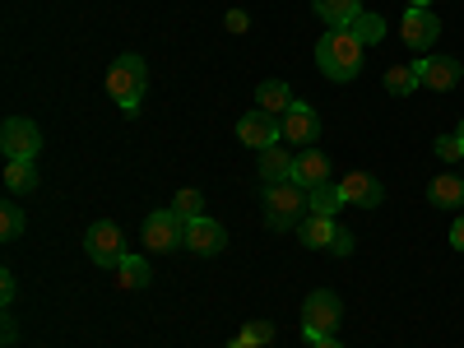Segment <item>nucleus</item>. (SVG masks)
Masks as SVG:
<instances>
[{
	"label": "nucleus",
	"instance_id": "nucleus-8",
	"mask_svg": "<svg viewBox=\"0 0 464 348\" xmlns=\"http://www.w3.org/2000/svg\"><path fill=\"white\" fill-rule=\"evenodd\" d=\"M237 140L246 144V149H256V153H265V149H275L279 140H284V126H279V116H269V111H246L242 121H237Z\"/></svg>",
	"mask_w": 464,
	"mask_h": 348
},
{
	"label": "nucleus",
	"instance_id": "nucleus-26",
	"mask_svg": "<svg viewBox=\"0 0 464 348\" xmlns=\"http://www.w3.org/2000/svg\"><path fill=\"white\" fill-rule=\"evenodd\" d=\"M246 348H269L275 343V325L269 321H251V325H242V334H237Z\"/></svg>",
	"mask_w": 464,
	"mask_h": 348
},
{
	"label": "nucleus",
	"instance_id": "nucleus-2",
	"mask_svg": "<svg viewBox=\"0 0 464 348\" xmlns=\"http://www.w3.org/2000/svg\"><path fill=\"white\" fill-rule=\"evenodd\" d=\"M107 93L121 102V111L126 116H135L140 111V102H144V84H149V65H144V56H135V52H126V56H116L111 65H107Z\"/></svg>",
	"mask_w": 464,
	"mask_h": 348
},
{
	"label": "nucleus",
	"instance_id": "nucleus-3",
	"mask_svg": "<svg viewBox=\"0 0 464 348\" xmlns=\"http://www.w3.org/2000/svg\"><path fill=\"white\" fill-rule=\"evenodd\" d=\"M260 205H265V223L284 232V227H297L306 214H312V205H306V190L297 181H275L260 190Z\"/></svg>",
	"mask_w": 464,
	"mask_h": 348
},
{
	"label": "nucleus",
	"instance_id": "nucleus-10",
	"mask_svg": "<svg viewBox=\"0 0 464 348\" xmlns=\"http://www.w3.org/2000/svg\"><path fill=\"white\" fill-rule=\"evenodd\" d=\"M279 126H284V140L297 144V149H316V140H321V116H316V107H306V102H293Z\"/></svg>",
	"mask_w": 464,
	"mask_h": 348
},
{
	"label": "nucleus",
	"instance_id": "nucleus-9",
	"mask_svg": "<svg viewBox=\"0 0 464 348\" xmlns=\"http://www.w3.org/2000/svg\"><path fill=\"white\" fill-rule=\"evenodd\" d=\"M413 70H418V89H432V93L455 89L459 74H464V65H459L455 56H418Z\"/></svg>",
	"mask_w": 464,
	"mask_h": 348
},
{
	"label": "nucleus",
	"instance_id": "nucleus-31",
	"mask_svg": "<svg viewBox=\"0 0 464 348\" xmlns=\"http://www.w3.org/2000/svg\"><path fill=\"white\" fill-rule=\"evenodd\" d=\"M14 293H19V284H14V275H10V269H5V275H0V302H14Z\"/></svg>",
	"mask_w": 464,
	"mask_h": 348
},
{
	"label": "nucleus",
	"instance_id": "nucleus-1",
	"mask_svg": "<svg viewBox=\"0 0 464 348\" xmlns=\"http://www.w3.org/2000/svg\"><path fill=\"white\" fill-rule=\"evenodd\" d=\"M316 65H321L325 80H334V84L358 80V74H362V43L348 28H330L316 43Z\"/></svg>",
	"mask_w": 464,
	"mask_h": 348
},
{
	"label": "nucleus",
	"instance_id": "nucleus-4",
	"mask_svg": "<svg viewBox=\"0 0 464 348\" xmlns=\"http://www.w3.org/2000/svg\"><path fill=\"white\" fill-rule=\"evenodd\" d=\"M343 321V302L330 293V288H316L312 297L302 302V334L306 339H321V334H334Z\"/></svg>",
	"mask_w": 464,
	"mask_h": 348
},
{
	"label": "nucleus",
	"instance_id": "nucleus-30",
	"mask_svg": "<svg viewBox=\"0 0 464 348\" xmlns=\"http://www.w3.org/2000/svg\"><path fill=\"white\" fill-rule=\"evenodd\" d=\"M223 24H227V33H246V28H251V14H246V10H227Z\"/></svg>",
	"mask_w": 464,
	"mask_h": 348
},
{
	"label": "nucleus",
	"instance_id": "nucleus-5",
	"mask_svg": "<svg viewBox=\"0 0 464 348\" xmlns=\"http://www.w3.org/2000/svg\"><path fill=\"white\" fill-rule=\"evenodd\" d=\"M84 251H89V260H93V265L116 269V265L126 260V232L116 227L111 218H98V223L84 232Z\"/></svg>",
	"mask_w": 464,
	"mask_h": 348
},
{
	"label": "nucleus",
	"instance_id": "nucleus-20",
	"mask_svg": "<svg viewBox=\"0 0 464 348\" xmlns=\"http://www.w3.org/2000/svg\"><path fill=\"white\" fill-rule=\"evenodd\" d=\"M111 275H116V288H149V265L135 251H126V260L116 265Z\"/></svg>",
	"mask_w": 464,
	"mask_h": 348
},
{
	"label": "nucleus",
	"instance_id": "nucleus-18",
	"mask_svg": "<svg viewBox=\"0 0 464 348\" xmlns=\"http://www.w3.org/2000/svg\"><path fill=\"white\" fill-rule=\"evenodd\" d=\"M297 98H293V89L284 84V80H265L260 89H256V107L260 111H269V116H279V121H284V116H288V107H293Z\"/></svg>",
	"mask_w": 464,
	"mask_h": 348
},
{
	"label": "nucleus",
	"instance_id": "nucleus-7",
	"mask_svg": "<svg viewBox=\"0 0 464 348\" xmlns=\"http://www.w3.org/2000/svg\"><path fill=\"white\" fill-rule=\"evenodd\" d=\"M144 246L149 251H177V246H186V218L177 214V209H153L149 218H144Z\"/></svg>",
	"mask_w": 464,
	"mask_h": 348
},
{
	"label": "nucleus",
	"instance_id": "nucleus-17",
	"mask_svg": "<svg viewBox=\"0 0 464 348\" xmlns=\"http://www.w3.org/2000/svg\"><path fill=\"white\" fill-rule=\"evenodd\" d=\"M428 200H432L437 209H450V214H459V209H464V177H459V172L432 177V186H428Z\"/></svg>",
	"mask_w": 464,
	"mask_h": 348
},
{
	"label": "nucleus",
	"instance_id": "nucleus-14",
	"mask_svg": "<svg viewBox=\"0 0 464 348\" xmlns=\"http://www.w3.org/2000/svg\"><path fill=\"white\" fill-rule=\"evenodd\" d=\"M293 181H297L302 190H316V186H325V181H330V159H325L321 149H297Z\"/></svg>",
	"mask_w": 464,
	"mask_h": 348
},
{
	"label": "nucleus",
	"instance_id": "nucleus-15",
	"mask_svg": "<svg viewBox=\"0 0 464 348\" xmlns=\"http://www.w3.org/2000/svg\"><path fill=\"white\" fill-rule=\"evenodd\" d=\"M334 232H339V223H334L330 214H306V218L297 223V242L312 246V251H330V246H334Z\"/></svg>",
	"mask_w": 464,
	"mask_h": 348
},
{
	"label": "nucleus",
	"instance_id": "nucleus-35",
	"mask_svg": "<svg viewBox=\"0 0 464 348\" xmlns=\"http://www.w3.org/2000/svg\"><path fill=\"white\" fill-rule=\"evenodd\" d=\"M455 135H459V140H464V121H459V130H455Z\"/></svg>",
	"mask_w": 464,
	"mask_h": 348
},
{
	"label": "nucleus",
	"instance_id": "nucleus-6",
	"mask_svg": "<svg viewBox=\"0 0 464 348\" xmlns=\"http://www.w3.org/2000/svg\"><path fill=\"white\" fill-rule=\"evenodd\" d=\"M0 149H5V163H33L37 149H43V130H37L28 116H10L0 126Z\"/></svg>",
	"mask_w": 464,
	"mask_h": 348
},
{
	"label": "nucleus",
	"instance_id": "nucleus-25",
	"mask_svg": "<svg viewBox=\"0 0 464 348\" xmlns=\"http://www.w3.org/2000/svg\"><path fill=\"white\" fill-rule=\"evenodd\" d=\"M19 232H24V209H19L14 200H5V205H0V237L14 242Z\"/></svg>",
	"mask_w": 464,
	"mask_h": 348
},
{
	"label": "nucleus",
	"instance_id": "nucleus-13",
	"mask_svg": "<svg viewBox=\"0 0 464 348\" xmlns=\"http://www.w3.org/2000/svg\"><path fill=\"white\" fill-rule=\"evenodd\" d=\"M339 196H343V205L376 209V205L385 200V186H381L372 172H348V177H339Z\"/></svg>",
	"mask_w": 464,
	"mask_h": 348
},
{
	"label": "nucleus",
	"instance_id": "nucleus-33",
	"mask_svg": "<svg viewBox=\"0 0 464 348\" xmlns=\"http://www.w3.org/2000/svg\"><path fill=\"white\" fill-rule=\"evenodd\" d=\"M312 348H343L334 334H321V339H312Z\"/></svg>",
	"mask_w": 464,
	"mask_h": 348
},
{
	"label": "nucleus",
	"instance_id": "nucleus-22",
	"mask_svg": "<svg viewBox=\"0 0 464 348\" xmlns=\"http://www.w3.org/2000/svg\"><path fill=\"white\" fill-rule=\"evenodd\" d=\"M413 89H418V70L413 65H385V93L409 98Z\"/></svg>",
	"mask_w": 464,
	"mask_h": 348
},
{
	"label": "nucleus",
	"instance_id": "nucleus-19",
	"mask_svg": "<svg viewBox=\"0 0 464 348\" xmlns=\"http://www.w3.org/2000/svg\"><path fill=\"white\" fill-rule=\"evenodd\" d=\"M312 10L330 24V28H348L362 14V0H312Z\"/></svg>",
	"mask_w": 464,
	"mask_h": 348
},
{
	"label": "nucleus",
	"instance_id": "nucleus-34",
	"mask_svg": "<svg viewBox=\"0 0 464 348\" xmlns=\"http://www.w3.org/2000/svg\"><path fill=\"white\" fill-rule=\"evenodd\" d=\"M437 0H409V10H432Z\"/></svg>",
	"mask_w": 464,
	"mask_h": 348
},
{
	"label": "nucleus",
	"instance_id": "nucleus-24",
	"mask_svg": "<svg viewBox=\"0 0 464 348\" xmlns=\"http://www.w3.org/2000/svg\"><path fill=\"white\" fill-rule=\"evenodd\" d=\"M37 186V168L33 163H5V190L10 196H24V190Z\"/></svg>",
	"mask_w": 464,
	"mask_h": 348
},
{
	"label": "nucleus",
	"instance_id": "nucleus-27",
	"mask_svg": "<svg viewBox=\"0 0 464 348\" xmlns=\"http://www.w3.org/2000/svg\"><path fill=\"white\" fill-rule=\"evenodd\" d=\"M172 209L181 214V218H200L205 214V196H200V190H177V200H172Z\"/></svg>",
	"mask_w": 464,
	"mask_h": 348
},
{
	"label": "nucleus",
	"instance_id": "nucleus-11",
	"mask_svg": "<svg viewBox=\"0 0 464 348\" xmlns=\"http://www.w3.org/2000/svg\"><path fill=\"white\" fill-rule=\"evenodd\" d=\"M437 33H441L437 10H409V14H404V24H400L404 47H413V52H428V47H437Z\"/></svg>",
	"mask_w": 464,
	"mask_h": 348
},
{
	"label": "nucleus",
	"instance_id": "nucleus-32",
	"mask_svg": "<svg viewBox=\"0 0 464 348\" xmlns=\"http://www.w3.org/2000/svg\"><path fill=\"white\" fill-rule=\"evenodd\" d=\"M450 246L464 251V214H455V223H450Z\"/></svg>",
	"mask_w": 464,
	"mask_h": 348
},
{
	"label": "nucleus",
	"instance_id": "nucleus-36",
	"mask_svg": "<svg viewBox=\"0 0 464 348\" xmlns=\"http://www.w3.org/2000/svg\"><path fill=\"white\" fill-rule=\"evenodd\" d=\"M269 348H275V343H269Z\"/></svg>",
	"mask_w": 464,
	"mask_h": 348
},
{
	"label": "nucleus",
	"instance_id": "nucleus-29",
	"mask_svg": "<svg viewBox=\"0 0 464 348\" xmlns=\"http://www.w3.org/2000/svg\"><path fill=\"white\" fill-rule=\"evenodd\" d=\"M330 256H353V232H348V227H339V232H334Z\"/></svg>",
	"mask_w": 464,
	"mask_h": 348
},
{
	"label": "nucleus",
	"instance_id": "nucleus-23",
	"mask_svg": "<svg viewBox=\"0 0 464 348\" xmlns=\"http://www.w3.org/2000/svg\"><path fill=\"white\" fill-rule=\"evenodd\" d=\"M306 205H312V214H330V218H334V209L343 205L339 181H325V186H316V190H306Z\"/></svg>",
	"mask_w": 464,
	"mask_h": 348
},
{
	"label": "nucleus",
	"instance_id": "nucleus-28",
	"mask_svg": "<svg viewBox=\"0 0 464 348\" xmlns=\"http://www.w3.org/2000/svg\"><path fill=\"white\" fill-rule=\"evenodd\" d=\"M437 159L441 163H459L464 159V140L459 135H437Z\"/></svg>",
	"mask_w": 464,
	"mask_h": 348
},
{
	"label": "nucleus",
	"instance_id": "nucleus-21",
	"mask_svg": "<svg viewBox=\"0 0 464 348\" xmlns=\"http://www.w3.org/2000/svg\"><path fill=\"white\" fill-rule=\"evenodd\" d=\"M348 33H353L362 47H376L381 37H385V19H381V14H372V10H362L353 24H348Z\"/></svg>",
	"mask_w": 464,
	"mask_h": 348
},
{
	"label": "nucleus",
	"instance_id": "nucleus-12",
	"mask_svg": "<svg viewBox=\"0 0 464 348\" xmlns=\"http://www.w3.org/2000/svg\"><path fill=\"white\" fill-rule=\"evenodd\" d=\"M227 246V232L223 223H214L209 214L200 218H186V251H196V256H218Z\"/></svg>",
	"mask_w": 464,
	"mask_h": 348
},
{
	"label": "nucleus",
	"instance_id": "nucleus-16",
	"mask_svg": "<svg viewBox=\"0 0 464 348\" xmlns=\"http://www.w3.org/2000/svg\"><path fill=\"white\" fill-rule=\"evenodd\" d=\"M293 163H297V153H288L284 144H275V149H265V153H260L256 177H260L265 186H275V181H293Z\"/></svg>",
	"mask_w": 464,
	"mask_h": 348
}]
</instances>
